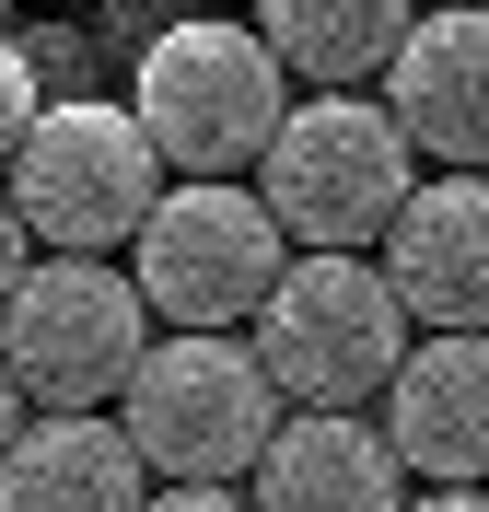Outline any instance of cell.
<instances>
[{
	"label": "cell",
	"instance_id": "obj_1",
	"mask_svg": "<svg viewBox=\"0 0 489 512\" xmlns=\"http://www.w3.org/2000/svg\"><path fill=\"white\" fill-rule=\"evenodd\" d=\"M117 419L163 489H233L257 478L268 431H280V373L233 326H163L117 384Z\"/></svg>",
	"mask_w": 489,
	"mask_h": 512
},
{
	"label": "cell",
	"instance_id": "obj_2",
	"mask_svg": "<svg viewBox=\"0 0 489 512\" xmlns=\"http://www.w3.org/2000/svg\"><path fill=\"white\" fill-rule=\"evenodd\" d=\"M245 338H257V361L280 373L292 408H373L385 373L408 361V338H420V315H408V291L385 280L373 245H292L280 291L245 315Z\"/></svg>",
	"mask_w": 489,
	"mask_h": 512
},
{
	"label": "cell",
	"instance_id": "obj_3",
	"mask_svg": "<svg viewBox=\"0 0 489 512\" xmlns=\"http://www.w3.org/2000/svg\"><path fill=\"white\" fill-rule=\"evenodd\" d=\"M257 187H268V210L292 222V245H385V222L408 210V187H420V140H408V117H396L385 94L315 82L292 117L268 128Z\"/></svg>",
	"mask_w": 489,
	"mask_h": 512
},
{
	"label": "cell",
	"instance_id": "obj_4",
	"mask_svg": "<svg viewBox=\"0 0 489 512\" xmlns=\"http://www.w3.org/2000/svg\"><path fill=\"white\" fill-rule=\"evenodd\" d=\"M129 105H140V128H152V152L175 175H245L268 152V128L292 117L268 24H233V12H175L140 47Z\"/></svg>",
	"mask_w": 489,
	"mask_h": 512
},
{
	"label": "cell",
	"instance_id": "obj_5",
	"mask_svg": "<svg viewBox=\"0 0 489 512\" xmlns=\"http://www.w3.org/2000/svg\"><path fill=\"white\" fill-rule=\"evenodd\" d=\"M129 268L163 326H245L292 268V222L245 175H163L152 222L129 233Z\"/></svg>",
	"mask_w": 489,
	"mask_h": 512
},
{
	"label": "cell",
	"instance_id": "obj_6",
	"mask_svg": "<svg viewBox=\"0 0 489 512\" xmlns=\"http://www.w3.org/2000/svg\"><path fill=\"white\" fill-rule=\"evenodd\" d=\"M152 326L163 315H152V291H140V268L47 245L12 280V303H0V350H12L35 408H117L129 361L152 350Z\"/></svg>",
	"mask_w": 489,
	"mask_h": 512
},
{
	"label": "cell",
	"instance_id": "obj_7",
	"mask_svg": "<svg viewBox=\"0 0 489 512\" xmlns=\"http://www.w3.org/2000/svg\"><path fill=\"white\" fill-rule=\"evenodd\" d=\"M175 163L152 152V128H140V105H35L24 152L0 163V187H12V210L35 222V245H82V256H117L140 222H152V198Z\"/></svg>",
	"mask_w": 489,
	"mask_h": 512
},
{
	"label": "cell",
	"instance_id": "obj_8",
	"mask_svg": "<svg viewBox=\"0 0 489 512\" xmlns=\"http://www.w3.org/2000/svg\"><path fill=\"white\" fill-rule=\"evenodd\" d=\"M385 431L408 478L478 489L489 478V326H420L408 361L385 373Z\"/></svg>",
	"mask_w": 489,
	"mask_h": 512
},
{
	"label": "cell",
	"instance_id": "obj_9",
	"mask_svg": "<svg viewBox=\"0 0 489 512\" xmlns=\"http://www.w3.org/2000/svg\"><path fill=\"white\" fill-rule=\"evenodd\" d=\"M385 280L420 326H489V163H443L385 222Z\"/></svg>",
	"mask_w": 489,
	"mask_h": 512
},
{
	"label": "cell",
	"instance_id": "obj_10",
	"mask_svg": "<svg viewBox=\"0 0 489 512\" xmlns=\"http://www.w3.org/2000/svg\"><path fill=\"white\" fill-rule=\"evenodd\" d=\"M385 105L408 117L420 163H489V0H443L396 35Z\"/></svg>",
	"mask_w": 489,
	"mask_h": 512
},
{
	"label": "cell",
	"instance_id": "obj_11",
	"mask_svg": "<svg viewBox=\"0 0 489 512\" xmlns=\"http://www.w3.org/2000/svg\"><path fill=\"white\" fill-rule=\"evenodd\" d=\"M0 501H152V466H140L129 419L117 408H35L24 431H12V454H0Z\"/></svg>",
	"mask_w": 489,
	"mask_h": 512
},
{
	"label": "cell",
	"instance_id": "obj_12",
	"mask_svg": "<svg viewBox=\"0 0 489 512\" xmlns=\"http://www.w3.org/2000/svg\"><path fill=\"white\" fill-rule=\"evenodd\" d=\"M257 501H408V454L361 408H292L257 454Z\"/></svg>",
	"mask_w": 489,
	"mask_h": 512
},
{
	"label": "cell",
	"instance_id": "obj_13",
	"mask_svg": "<svg viewBox=\"0 0 489 512\" xmlns=\"http://www.w3.org/2000/svg\"><path fill=\"white\" fill-rule=\"evenodd\" d=\"M268 47H280V70L292 82H385L396 35L420 24L408 0H257Z\"/></svg>",
	"mask_w": 489,
	"mask_h": 512
},
{
	"label": "cell",
	"instance_id": "obj_14",
	"mask_svg": "<svg viewBox=\"0 0 489 512\" xmlns=\"http://www.w3.org/2000/svg\"><path fill=\"white\" fill-rule=\"evenodd\" d=\"M35 105H47V94H35V59H24V35H0V163L24 152Z\"/></svg>",
	"mask_w": 489,
	"mask_h": 512
},
{
	"label": "cell",
	"instance_id": "obj_15",
	"mask_svg": "<svg viewBox=\"0 0 489 512\" xmlns=\"http://www.w3.org/2000/svg\"><path fill=\"white\" fill-rule=\"evenodd\" d=\"M35 268V222L12 210V187H0V303H12V280Z\"/></svg>",
	"mask_w": 489,
	"mask_h": 512
},
{
	"label": "cell",
	"instance_id": "obj_16",
	"mask_svg": "<svg viewBox=\"0 0 489 512\" xmlns=\"http://www.w3.org/2000/svg\"><path fill=\"white\" fill-rule=\"evenodd\" d=\"M35 419V396H24V373H12V350H0V454H12V431Z\"/></svg>",
	"mask_w": 489,
	"mask_h": 512
},
{
	"label": "cell",
	"instance_id": "obj_17",
	"mask_svg": "<svg viewBox=\"0 0 489 512\" xmlns=\"http://www.w3.org/2000/svg\"><path fill=\"white\" fill-rule=\"evenodd\" d=\"M187 12H222V0H187Z\"/></svg>",
	"mask_w": 489,
	"mask_h": 512
}]
</instances>
